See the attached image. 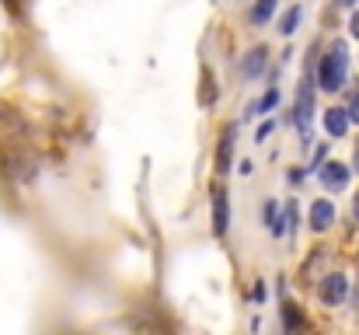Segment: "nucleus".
Segmentation results:
<instances>
[{
    "instance_id": "f257e3e1",
    "label": "nucleus",
    "mask_w": 359,
    "mask_h": 335,
    "mask_svg": "<svg viewBox=\"0 0 359 335\" xmlns=\"http://www.w3.org/2000/svg\"><path fill=\"white\" fill-rule=\"evenodd\" d=\"M346 70H349V46L346 42H332V49L321 56L318 67V84L325 91H339L346 84Z\"/></svg>"
},
{
    "instance_id": "f03ea898",
    "label": "nucleus",
    "mask_w": 359,
    "mask_h": 335,
    "mask_svg": "<svg viewBox=\"0 0 359 335\" xmlns=\"http://www.w3.org/2000/svg\"><path fill=\"white\" fill-rule=\"evenodd\" d=\"M234 140H238V126L231 122V126L224 129L220 143H217V157H213V171H217V175H227V171H231V161H234Z\"/></svg>"
},
{
    "instance_id": "7ed1b4c3",
    "label": "nucleus",
    "mask_w": 359,
    "mask_h": 335,
    "mask_svg": "<svg viewBox=\"0 0 359 335\" xmlns=\"http://www.w3.org/2000/svg\"><path fill=\"white\" fill-rule=\"evenodd\" d=\"M231 227V199H227V189H213V234L224 237Z\"/></svg>"
},
{
    "instance_id": "20e7f679",
    "label": "nucleus",
    "mask_w": 359,
    "mask_h": 335,
    "mask_svg": "<svg viewBox=\"0 0 359 335\" xmlns=\"http://www.w3.org/2000/svg\"><path fill=\"white\" fill-rule=\"evenodd\" d=\"M311 115H314V88H311V81H304L300 95H297V126L304 136L311 133Z\"/></svg>"
},
{
    "instance_id": "39448f33",
    "label": "nucleus",
    "mask_w": 359,
    "mask_h": 335,
    "mask_svg": "<svg viewBox=\"0 0 359 335\" xmlns=\"http://www.w3.org/2000/svg\"><path fill=\"white\" fill-rule=\"evenodd\" d=\"M346 182H349V168H346V164L328 161V164L321 168V185H325V189L339 192V189H346Z\"/></svg>"
},
{
    "instance_id": "423d86ee",
    "label": "nucleus",
    "mask_w": 359,
    "mask_h": 335,
    "mask_svg": "<svg viewBox=\"0 0 359 335\" xmlns=\"http://www.w3.org/2000/svg\"><path fill=\"white\" fill-rule=\"evenodd\" d=\"M346 290H349L346 276L332 272V276H325V283H321V301H328V304H342V301H346Z\"/></svg>"
},
{
    "instance_id": "0eeeda50",
    "label": "nucleus",
    "mask_w": 359,
    "mask_h": 335,
    "mask_svg": "<svg viewBox=\"0 0 359 335\" xmlns=\"http://www.w3.org/2000/svg\"><path fill=\"white\" fill-rule=\"evenodd\" d=\"M335 223V206L328 203V199H318L314 206H311V227L314 230H328Z\"/></svg>"
},
{
    "instance_id": "6e6552de",
    "label": "nucleus",
    "mask_w": 359,
    "mask_h": 335,
    "mask_svg": "<svg viewBox=\"0 0 359 335\" xmlns=\"http://www.w3.org/2000/svg\"><path fill=\"white\" fill-rule=\"evenodd\" d=\"M325 129H328L332 136H346V133H349V115H346V109L325 112Z\"/></svg>"
},
{
    "instance_id": "1a4fd4ad",
    "label": "nucleus",
    "mask_w": 359,
    "mask_h": 335,
    "mask_svg": "<svg viewBox=\"0 0 359 335\" xmlns=\"http://www.w3.org/2000/svg\"><path fill=\"white\" fill-rule=\"evenodd\" d=\"M265 56H269V53H265L262 46H258V49H251V53L241 60V74H244V77H258V74H262V67H265Z\"/></svg>"
},
{
    "instance_id": "9d476101",
    "label": "nucleus",
    "mask_w": 359,
    "mask_h": 335,
    "mask_svg": "<svg viewBox=\"0 0 359 335\" xmlns=\"http://www.w3.org/2000/svg\"><path fill=\"white\" fill-rule=\"evenodd\" d=\"M276 7H279V0H255V7H251V21H255V25H265V21L276 14Z\"/></svg>"
},
{
    "instance_id": "9b49d317",
    "label": "nucleus",
    "mask_w": 359,
    "mask_h": 335,
    "mask_svg": "<svg viewBox=\"0 0 359 335\" xmlns=\"http://www.w3.org/2000/svg\"><path fill=\"white\" fill-rule=\"evenodd\" d=\"M265 227H269L272 234H283V217H279L276 203H265Z\"/></svg>"
},
{
    "instance_id": "f8f14e48",
    "label": "nucleus",
    "mask_w": 359,
    "mask_h": 335,
    "mask_svg": "<svg viewBox=\"0 0 359 335\" xmlns=\"http://www.w3.org/2000/svg\"><path fill=\"white\" fill-rule=\"evenodd\" d=\"M283 322H286V332L290 335L300 332V315H297V308H293V304H283Z\"/></svg>"
},
{
    "instance_id": "ddd939ff",
    "label": "nucleus",
    "mask_w": 359,
    "mask_h": 335,
    "mask_svg": "<svg viewBox=\"0 0 359 335\" xmlns=\"http://www.w3.org/2000/svg\"><path fill=\"white\" fill-rule=\"evenodd\" d=\"M297 25H300V7H290L286 18H283V25H279V32H283V35H293Z\"/></svg>"
},
{
    "instance_id": "4468645a",
    "label": "nucleus",
    "mask_w": 359,
    "mask_h": 335,
    "mask_svg": "<svg viewBox=\"0 0 359 335\" xmlns=\"http://www.w3.org/2000/svg\"><path fill=\"white\" fill-rule=\"evenodd\" d=\"M276 102H279V91L272 88V91H269V95H265V98H262V102L255 105V112H258V115H265V112H272V109H276Z\"/></svg>"
},
{
    "instance_id": "2eb2a0df",
    "label": "nucleus",
    "mask_w": 359,
    "mask_h": 335,
    "mask_svg": "<svg viewBox=\"0 0 359 335\" xmlns=\"http://www.w3.org/2000/svg\"><path fill=\"white\" fill-rule=\"evenodd\" d=\"M346 115H349V122H356V126H359V95L353 98V102H349V109H346Z\"/></svg>"
},
{
    "instance_id": "dca6fc26",
    "label": "nucleus",
    "mask_w": 359,
    "mask_h": 335,
    "mask_svg": "<svg viewBox=\"0 0 359 335\" xmlns=\"http://www.w3.org/2000/svg\"><path fill=\"white\" fill-rule=\"evenodd\" d=\"M4 7H7L11 14H18V11H21V0H4Z\"/></svg>"
},
{
    "instance_id": "f3484780",
    "label": "nucleus",
    "mask_w": 359,
    "mask_h": 335,
    "mask_svg": "<svg viewBox=\"0 0 359 335\" xmlns=\"http://www.w3.org/2000/svg\"><path fill=\"white\" fill-rule=\"evenodd\" d=\"M349 32H353V35H356V39H359V11H356V14H353V21H349Z\"/></svg>"
},
{
    "instance_id": "a211bd4d",
    "label": "nucleus",
    "mask_w": 359,
    "mask_h": 335,
    "mask_svg": "<svg viewBox=\"0 0 359 335\" xmlns=\"http://www.w3.org/2000/svg\"><path fill=\"white\" fill-rule=\"evenodd\" d=\"M269 133H272V122H262V129H258V140H265Z\"/></svg>"
},
{
    "instance_id": "6ab92c4d",
    "label": "nucleus",
    "mask_w": 359,
    "mask_h": 335,
    "mask_svg": "<svg viewBox=\"0 0 359 335\" xmlns=\"http://www.w3.org/2000/svg\"><path fill=\"white\" fill-rule=\"evenodd\" d=\"M335 4H339V7H353L356 0H335Z\"/></svg>"
},
{
    "instance_id": "aec40b11",
    "label": "nucleus",
    "mask_w": 359,
    "mask_h": 335,
    "mask_svg": "<svg viewBox=\"0 0 359 335\" xmlns=\"http://www.w3.org/2000/svg\"><path fill=\"white\" fill-rule=\"evenodd\" d=\"M353 214H356V221H359V192H356V206H353Z\"/></svg>"
},
{
    "instance_id": "412c9836",
    "label": "nucleus",
    "mask_w": 359,
    "mask_h": 335,
    "mask_svg": "<svg viewBox=\"0 0 359 335\" xmlns=\"http://www.w3.org/2000/svg\"><path fill=\"white\" fill-rule=\"evenodd\" d=\"M356 171H359V150H356Z\"/></svg>"
}]
</instances>
